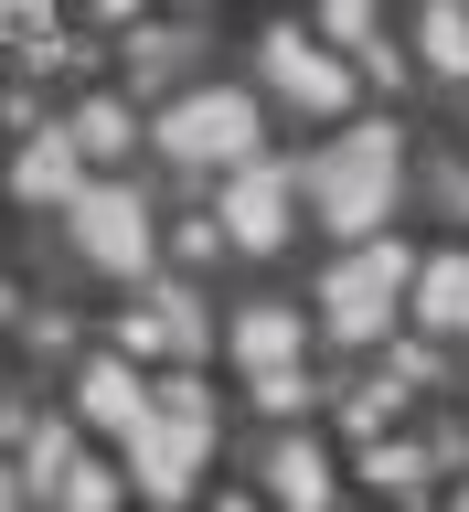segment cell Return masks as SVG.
<instances>
[{
  "instance_id": "30bf717a",
  "label": "cell",
  "mask_w": 469,
  "mask_h": 512,
  "mask_svg": "<svg viewBox=\"0 0 469 512\" xmlns=\"http://www.w3.org/2000/svg\"><path fill=\"white\" fill-rule=\"evenodd\" d=\"M75 150H86V139H64V128L22 150V192L32 203H64V192H75ZM75 203H86V192H75Z\"/></svg>"
},
{
  "instance_id": "6da1fadb",
  "label": "cell",
  "mask_w": 469,
  "mask_h": 512,
  "mask_svg": "<svg viewBox=\"0 0 469 512\" xmlns=\"http://www.w3.org/2000/svg\"><path fill=\"white\" fill-rule=\"evenodd\" d=\"M310 203H320V224H342V235H374L384 224V203H395V128H352L342 150L310 171Z\"/></svg>"
},
{
  "instance_id": "8fae6325",
  "label": "cell",
  "mask_w": 469,
  "mask_h": 512,
  "mask_svg": "<svg viewBox=\"0 0 469 512\" xmlns=\"http://www.w3.org/2000/svg\"><path fill=\"white\" fill-rule=\"evenodd\" d=\"M235 352H246L256 374H288V352H299V320H288V310H246V320H235Z\"/></svg>"
},
{
  "instance_id": "277c9868",
  "label": "cell",
  "mask_w": 469,
  "mask_h": 512,
  "mask_svg": "<svg viewBox=\"0 0 469 512\" xmlns=\"http://www.w3.org/2000/svg\"><path fill=\"white\" fill-rule=\"evenodd\" d=\"M160 139H171L182 160H246V150H256V107H246L235 86H214V96H182V107L160 118Z\"/></svg>"
},
{
  "instance_id": "4fadbf2b",
  "label": "cell",
  "mask_w": 469,
  "mask_h": 512,
  "mask_svg": "<svg viewBox=\"0 0 469 512\" xmlns=\"http://www.w3.org/2000/svg\"><path fill=\"white\" fill-rule=\"evenodd\" d=\"M427 64L469 75V11H459V0H438V11H427Z\"/></svg>"
},
{
  "instance_id": "8992f818",
  "label": "cell",
  "mask_w": 469,
  "mask_h": 512,
  "mask_svg": "<svg viewBox=\"0 0 469 512\" xmlns=\"http://www.w3.org/2000/svg\"><path fill=\"white\" fill-rule=\"evenodd\" d=\"M267 75H278V86L299 96L310 118H331V107H342V96H352V75H342V64H331V54H320L310 32H267Z\"/></svg>"
},
{
  "instance_id": "52a82bcc",
  "label": "cell",
  "mask_w": 469,
  "mask_h": 512,
  "mask_svg": "<svg viewBox=\"0 0 469 512\" xmlns=\"http://www.w3.org/2000/svg\"><path fill=\"white\" fill-rule=\"evenodd\" d=\"M224 235H235V246H278L288 235V171L246 160V171L224 182Z\"/></svg>"
},
{
  "instance_id": "2e32d148",
  "label": "cell",
  "mask_w": 469,
  "mask_h": 512,
  "mask_svg": "<svg viewBox=\"0 0 469 512\" xmlns=\"http://www.w3.org/2000/svg\"><path fill=\"white\" fill-rule=\"evenodd\" d=\"M64 512H107V470H64Z\"/></svg>"
},
{
  "instance_id": "9a60e30c",
  "label": "cell",
  "mask_w": 469,
  "mask_h": 512,
  "mask_svg": "<svg viewBox=\"0 0 469 512\" xmlns=\"http://www.w3.org/2000/svg\"><path fill=\"white\" fill-rule=\"evenodd\" d=\"M320 22H331V43H363V32H374V0H331Z\"/></svg>"
},
{
  "instance_id": "9c48e42d",
  "label": "cell",
  "mask_w": 469,
  "mask_h": 512,
  "mask_svg": "<svg viewBox=\"0 0 469 512\" xmlns=\"http://www.w3.org/2000/svg\"><path fill=\"white\" fill-rule=\"evenodd\" d=\"M416 310L438 320V331H469V246H448V256L416 267Z\"/></svg>"
},
{
  "instance_id": "ac0fdd59",
  "label": "cell",
  "mask_w": 469,
  "mask_h": 512,
  "mask_svg": "<svg viewBox=\"0 0 469 512\" xmlns=\"http://www.w3.org/2000/svg\"><path fill=\"white\" fill-rule=\"evenodd\" d=\"M224 512H256V502H224Z\"/></svg>"
},
{
  "instance_id": "7a4b0ae2",
  "label": "cell",
  "mask_w": 469,
  "mask_h": 512,
  "mask_svg": "<svg viewBox=\"0 0 469 512\" xmlns=\"http://www.w3.org/2000/svg\"><path fill=\"white\" fill-rule=\"evenodd\" d=\"M416 267H427V256H406V246H363V256H342V267H331V288H320L331 331H342V342H374L384 320H395V299L416 288Z\"/></svg>"
},
{
  "instance_id": "5bb4252c",
  "label": "cell",
  "mask_w": 469,
  "mask_h": 512,
  "mask_svg": "<svg viewBox=\"0 0 469 512\" xmlns=\"http://www.w3.org/2000/svg\"><path fill=\"white\" fill-rule=\"evenodd\" d=\"M75 139H86V150H118V139H128V107H86V118H75Z\"/></svg>"
},
{
  "instance_id": "7c38bea8",
  "label": "cell",
  "mask_w": 469,
  "mask_h": 512,
  "mask_svg": "<svg viewBox=\"0 0 469 512\" xmlns=\"http://www.w3.org/2000/svg\"><path fill=\"white\" fill-rule=\"evenodd\" d=\"M278 491L299 512H320V502H331V459H320V448H288V459H278Z\"/></svg>"
},
{
  "instance_id": "5b68a950",
  "label": "cell",
  "mask_w": 469,
  "mask_h": 512,
  "mask_svg": "<svg viewBox=\"0 0 469 512\" xmlns=\"http://www.w3.org/2000/svg\"><path fill=\"white\" fill-rule=\"evenodd\" d=\"M75 235H86V256L118 267V278L150 267V214H139V192H118V182H96L86 203H75Z\"/></svg>"
},
{
  "instance_id": "ba28073f",
  "label": "cell",
  "mask_w": 469,
  "mask_h": 512,
  "mask_svg": "<svg viewBox=\"0 0 469 512\" xmlns=\"http://www.w3.org/2000/svg\"><path fill=\"white\" fill-rule=\"evenodd\" d=\"M86 416H96V427H118V438H139L160 406L139 395V374H128V363H96V374H86Z\"/></svg>"
},
{
  "instance_id": "3957f363",
  "label": "cell",
  "mask_w": 469,
  "mask_h": 512,
  "mask_svg": "<svg viewBox=\"0 0 469 512\" xmlns=\"http://www.w3.org/2000/svg\"><path fill=\"white\" fill-rule=\"evenodd\" d=\"M128 470H139V491H160V502L203 470V395H192V384L150 416V427H139V438H128Z\"/></svg>"
},
{
  "instance_id": "e0dca14e",
  "label": "cell",
  "mask_w": 469,
  "mask_h": 512,
  "mask_svg": "<svg viewBox=\"0 0 469 512\" xmlns=\"http://www.w3.org/2000/svg\"><path fill=\"white\" fill-rule=\"evenodd\" d=\"M459 214H469V182H459Z\"/></svg>"
},
{
  "instance_id": "d6986e66",
  "label": "cell",
  "mask_w": 469,
  "mask_h": 512,
  "mask_svg": "<svg viewBox=\"0 0 469 512\" xmlns=\"http://www.w3.org/2000/svg\"><path fill=\"white\" fill-rule=\"evenodd\" d=\"M459 512H469V491H459Z\"/></svg>"
}]
</instances>
